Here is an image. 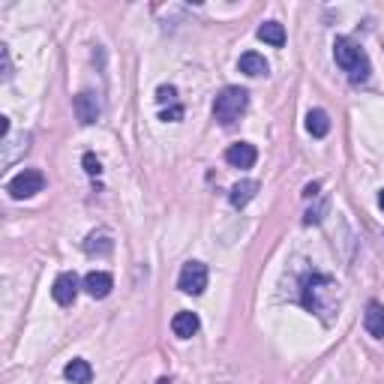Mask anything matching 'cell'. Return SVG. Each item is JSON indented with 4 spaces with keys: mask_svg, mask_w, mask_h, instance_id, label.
<instances>
[{
    "mask_svg": "<svg viewBox=\"0 0 384 384\" xmlns=\"http://www.w3.org/2000/svg\"><path fill=\"white\" fill-rule=\"evenodd\" d=\"M333 58H336V63H340L343 70L348 72L352 84H364L366 78H369V72H372L366 51L360 49V45H354L352 39H345V37H340V39L333 42Z\"/></svg>",
    "mask_w": 384,
    "mask_h": 384,
    "instance_id": "6da1fadb",
    "label": "cell"
},
{
    "mask_svg": "<svg viewBox=\"0 0 384 384\" xmlns=\"http://www.w3.org/2000/svg\"><path fill=\"white\" fill-rule=\"evenodd\" d=\"M246 105H250V94H246L243 87H225V90H219L217 103H213V117H217L222 127H231L246 111Z\"/></svg>",
    "mask_w": 384,
    "mask_h": 384,
    "instance_id": "7a4b0ae2",
    "label": "cell"
},
{
    "mask_svg": "<svg viewBox=\"0 0 384 384\" xmlns=\"http://www.w3.org/2000/svg\"><path fill=\"white\" fill-rule=\"evenodd\" d=\"M324 295H336V286L331 279H324V276H309L307 282H303V303H307V309L312 312H331V307L324 303Z\"/></svg>",
    "mask_w": 384,
    "mask_h": 384,
    "instance_id": "3957f363",
    "label": "cell"
},
{
    "mask_svg": "<svg viewBox=\"0 0 384 384\" xmlns=\"http://www.w3.org/2000/svg\"><path fill=\"white\" fill-rule=\"evenodd\" d=\"M42 189H45V174L37 172V168H25V172H18V174L6 184V192H9V196H13L15 201L33 198V196H37V192H42Z\"/></svg>",
    "mask_w": 384,
    "mask_h": 384,
    "instance_id": "277c9868",
    "label": "cell"
},
{
    "mask_svg": "<svg viewBox=\"0 0 384 384\" xmlns=\"http://www.w3.org/2000/svg\"><path fill=\"white\" fill-rule=\"evenodd\" d=\"M177 288L184 291V295H201V291L207 288V267L201 262H186L177 276Z\"/></svg>",
    "mask_w": 384,
    "mask_h": 384,
    "instance_id": "5b68a950",
    "label": "cell"
},
{
    "mask_svg": "<svg viewBox=\"0 0 384 384\" xmlns=\"http://www.w3.org/2000/svg\"><path fill=\"white\" fill-rule=\"evenodd\" d=\"M72 108H75L78 123H84V127L96 123V120H99V111H103V108H99V96L94 94V90H82V94L75 96Z\"/></svg>",
    "mask_w": 384,
    "mask_h": 384,
    "instance_id": "8992f818",
    "label": "cell"
},
{
    "mask_svg": "<svg viewBox=\"0 0 384 384\" xmlns=\"http://www.w3.org/2000/svg\"><path fill=\"white\" fill-rule=\"evenodd\" d=\"M225 160H229V165H234V168H252L258 160V151L250 141H237L225 151Z\"/></svg>",
    "mask_w": 384,
    "mask_h": 384,
    "instance_id": "52a82bcc",
    "label": "cell"
},
{
    "mask_svg": "<svg viewBox=\"0 0 384 384\" xmlns=\"http://www.w3.org/2000/svg\"><path fill=\"white\" fill-rule=\"evenodd\" d=\"M51 295L60 307H70V303L78 297V276L75 274H60L51 286Z\"/></svg>",
    "mask_w": 384,
    "mask_h": 384,
    "instance_id": "ba28073f",
    "label": "cell"
},
{
    "mask_svg": "<svg viewBox=\"0 0 384 384\" xmlns=\"http://www.w3.org/2000/svg\"><path fill=\"white\" fill-rule=\"evenodd\" d=\"M111 288H115V279H111V274H103V270H94V274L84 276V291L90 297L103 300L111 295Z\"/></svg>",
    "mask_w": 384,
    "mask_h": 384,
    "instance_id": "9c48e42d",
    "label": "cell"
},
{
    "mask_svg": "<svg viewBox=\"0 0 384 384\" xmlns=\"http://www.w3.org/2000/svg\"><path fill=\"white\" fill-rule=\"evenodd\" d=\"M198 327H201V321H198L196 312H177L172 319V331H174L177 340H189V336H196Z\"/></svg>",
    "mask_w": 384,
    "mask_h": 384,
    "instance_id": "30bf717a",
    "label": "cell"
},
{
    "mask_svg": "<svg viewBox=\"0 0 384 384\" xmlns=\"http://www.w3.org/2000/svg\"><path fill=\"white\" fill-rule=\"evenodd\" d=\"M364 327L369 331V336H376V340H384V307L378 300H372L366 312H364Z\"/></svg>",
    "mask_w": 384,
    "mask_h": 384,
    "instance_id": "8fae6325",
    "label": "cell"
},
{
    "mask_svg": "<svg viewBox=\"0 0 384 384\" xmlns=\"http://www.w3.org/2000/svg\"><path fill=\"white\" fill-rule=\"evenodd\" d=\"M258 196V180H241V184H234L231 186V192H229V198H231V205L241 210V207H246L250 201Z\"/></svg>",
    "mask_w": 384,
    "mask_h": 384,
    "instance_id": "7c38bea8",
    "label": "cell"
},
{
    "mask_svg": "<svg viewBox=\"0 0 384 384\" xmlns=\"http://www.w3.org/2000/svg\"><path fill=\"white\" fill-rule=\"evenodd\" d=\"M63 376H66V381H72V384H90L94 381V366L87 364V360H70L66 364V369H63Z\"/></svg>",
    "mask_w": 384,
    "mask_h": 384,
    "instance_id": "4fadbf2b",
    "label": "cell"
},
{
    "mask_svg": "<svg viewBox=\"0 0 384 384\" xmlns=\"http://www.w3.org/2000/svg\"><path fill=\"white\" fill-rule=\"evenodd\" d=\"M307 129L315 135V139H324V135L331 132V117H327V111L312 108L307 115Z\"/></svg>",
    "mask_w": 384,
    "mask_h": 384,
    "instance_id": "5bb4252c",
    "label": "cell"
},
{
    "mask_svg": "<svg viewBox=\"0 0 384 384\" xmlns=\"http://www.w3.org/2000/svg\"><path fill=\"white\" fill-rule=\"evenodd\" d=\"M258 39L262 42H270V45H286V30H282L279 21H264L262 27H258Z\"/></svg>",
    "mask_w": 384,
    "mask_h": 384,
    "instance_id": "9a60e30c",
    "label": "cell"
},
{
    "mask_svg": "<svg viewBox=\"0 0 384 384\" xmlns=\"http://www.w3.org/2000/svg\"><path fill=\"white\" fill-rule=\"evenodd\" d=\"M241 72L246 75H267V60L262 58V54H255V51H246L243 58H241Z\"/></svg>",
    "mask_w": 384,
    "mask_h": 384,
    "instance_id": "2e32d148",
    "label": "cell"
},
{
    "mask_svg": "<svg viewBox=\"0 0 384 384\" xmlns=\"http://www.w3.org/2000/svg\"><path fill=\"white\" fill-rule=\"evenodd\" d=\"M111 234L108 231H94L87 237V243H84V250L90 252V255H105V252H111Z\"/></svg>",
    "mask_w": 384,
    "mask_h": 384,
    "instance_id": "e0dca14e",
    "label": "cell"
},
{
    "mask_svg": "<svg viewBox=\"0 0 384 384\" xmlns=\"http://www.w3.org/2000/svg\"><path fill=\"white\" fill-rule=\"evenodd\" d=\"M82 162H84V172H87V174H94V177H96L99 172H103V165H99V160H96L94 153H84V160H82Z\"/></svg>",
    "mask_w": 384,
    "mask_h": 384,
    "instance_id": "ac0fdd59",
    "label": "cell"
},
{
    "mask_svg": "<svg viewBox=\"0 0 384 384\" xmlns=\"http://www.w3.org/2000/svg\"><path fill=\"white\" fill-rule=\"evenodd\" d=\"M0 60H4V82H9V78H13V60H9L6 45H0Z\"/></svg>",
    "mask_w": 384,
    "mask_h": 384,
    "instance_id": "d6986e66",
    "label": "cell"
},
{
    "mask_svg": "<svg viewBox=\"0 0 384 384\" xmlns=\"http://www.w3.org/2000/svg\"><path fill=\"white\" fill-rule=\"evenodd\" d=\"M174 96H177V90L172 87V84H162L160 90H156V103H174Z\"/></svg>",
    "mask_w": 384,
    "mask_h": 384,
    "instance_id": "ffe728a7",
    "label": "cell"
},
{
    "mask_svg": "<svg viewBox=\"0 0 384 384\" xmlns=\"http://www.w3.org/2000/svg\"><path fill=\"white\" fill-rule=\"evenodd\" d=\"M180 117H184V108L180 105H172V108L162 111V120H180Z\"/></svg>",
    "mask_w": 384,
    "mask_h": 384,
    "instance_id": "44dd1931",
    "label": "cell"
},
{
    "mask_svg": "<svg viewBox=\"0 0 384 384\" xmlns=\"http://www.w3.org/2000/svg\"><path fill=\"white\" fill-rule=\"evenodd\" d=\"M9 135V117H0V139H6Z\"/></svg>",
    "mask_w": 384,
    "mask_h": 384,
    "instance_id": "7402d4cb",
    "label": "cell"
},
{
    "mask_svg": "<svg viewBox=\"0 0 384 384\" xmlns=\"http://www.w3.org/2000/svg\"><path fill=\"white\" fill-rule=\"evenodd\" d=\"M312 196H319V184H309L307 189H303V198H312Z\"/></svg>",
    "mask_w": 384,
    "mask_h": 384,
    "instance_id": "603a6c76",
    "label": "cell"
},
{
    "mask_svg": "<svg viewBox=\"0 0 384 384\" xmlns=\"http://www.w3.org/2000/svg\"><path fill=\"white\" fill-rule=\"evenodd\" d=\"M378 207L384 210V189H381V196H378Z\"/></svg>",
    "mask_w": 384,
    "mask_h": 384,
    "instance_id": "cb8c5ba5",
    "label": "cell"
},
{
    "mask_svg": "<svg viewBox=\"0 0 384 384\" xmlns=\"http://www.w3.org/2000/svg\"><path fill=\"white\" fill-rule=\"evenodd\" d=\"M156 384H172V381H168V378H160V381H156Z\"/></svg>",
    "mask_w": 384,
    "mask_h": 384,
    "instance_id": "d4e9b609",
    "label": "cell"
}]
</instances>
